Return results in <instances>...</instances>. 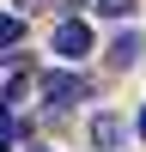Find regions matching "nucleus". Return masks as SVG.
I'll return each instance as SVG.
<instances>
[{
	"label": "nucleus",
	"mask_w": 146,
	"mask_h": 152,
	"mask_svg": "<svg viewBox=\"0 0 146 152\" xmlns=\"http://www.w3.org/2000/svg\"><path fill=\"white\" fill-rule=\"evenodd\" d=\"M55 55H67V61L91 55V24H85V18H67V24L55 31Z\"/></svg>",
	"instance_id": "f03ea898"
},
{
	"label": "nucleus",
	"mask_w": 146,
	"mask_h": 152,
	"mask_svg": "<svg viewBox=\"0 0 146 152\" xmlns=\"http://www.w3.org/2000/svg\"><path fill=\"white\" fill-rule=\"evenodd\" d=\"M79 97H91V79H85V73H49L43 79V104L49 110H67V104H79Z\"/></svg>",
	"instance_id": "f257e3e1"
},
{
	"label": "nucleus",
	"mask_w": 146,
	"mask_h": 152,
	"mask_svg": "<svg viewBox=\"0 0 146 152\" xmlns=\"http://www.w3.org/2000/svg\"><path fill=\"white\" fill-rule=\"evenodd\" d=\"M12 134H18V128H12V116H6V110H0V146H6Z\"/></svg>",
	"instance_id": "0eeeda50"
},
{
	"label": "nucleus",
	"mask_w": 146,
	"mask_h": 152,
	"mask_svg": "<svg viewBox=\"0 0 146 152\" xmlns=\"http://www.w3.org/2000/svg\"><path fill=\"white\" fill-rule=\"evenodd\" d=\"M134 6H140V0H97V12H104V18H128Z\"/></svg>",
	"instance_id": "423d86ee"
},
{
	"label": "nucleus",
	"mask_w": 146,
	"mask_h": 152,
	"mask_svg": "<svg viewBox=\"0 0 146 152\" xmlns=\"http://www.w3.org/2000/svg\"><path fill=\"white\" fill-rule=\"evenodd\" d=\"M31 152H43V146H31Z\"/></svg>",
	"instance_id": "9d476101"
},
{
	"label": "nucleus",
	"mask_w": 146,
	"mask_h": 152,
	"mask_svg": "<svg viewBox=\"0 0 146 152\" xmlns=\"http://www.w3.org/2000/svg\"><path fill=\"white\" fill-rule=\"evenodd\" d=\"M36 6H49V0H18V18H24V12H36Z\"/></svg>",
	"instance_id": "6e6552de"
},
{
	"label": "nucleus",
	"mask_w": 146,
	"mask_h": 152,
	"mask_svg": "<svg viewBox=\"0 0 146 152\" xmlns=\"http://www.w3.org/2000/svg\"><path fill=\"white\" fill-rule=\"evenodd\" d=\"M91 146H97V152H116V146H122V116H97V122H91Z\"/></svg>",
	"instance_id": "7ed1b4c3"
},
{
	"label": "nucleus",
	"mask_w": 146,
	"mask_h": 152,
	"mask_svg": "<svg viewBox=\"0 0 146 152\" xmlns=\"http://www.w3.org/2000/svg\"><path fill=\"white\" fill-rule=\"evenodd\" d=\"M110 61H116V67H134V61H140V37H116V43H110Z\"/></svg>",
	"instance_id": "20e7f679"
},
{
	"label": "nucleus",
	"mask_w": 146,
	"mask_h": 152,
	"mask_svg": "<svg viewBox=\"0 0 146 152\" xmlns=\"http://www.w3.org/2000/svg\"><path fill=\"white\" fill-rule=\"evenodd\" d=\"M24 43V18L18 12H0V49H18Z\"/></svg>",
	"instance_id": "39448f33"
},
{
	"label": "nucleus",
	"mask_w": 146,
	"mask_h": 152,
	"mask_svg": "<svg viewBox=\"0 0 146 152\" xmlns=\"http://www.w3.org/2000/svg\"><path fill=\"white\" fill-rule=\"evenodd\" d=\"M140 134H146V110H140Z\"/></svg>",
	"instance_id": "1a4fd4ad"
}]
</instances>
